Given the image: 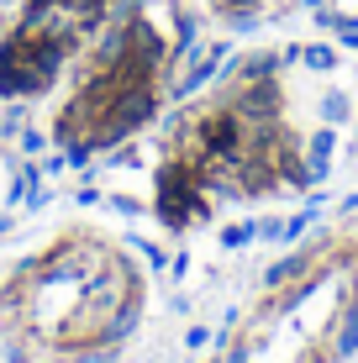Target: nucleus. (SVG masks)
I'll return each mask as SVG.
<instances>
[{"label":"nucleus","instance_id":"nucleus-1","mask_svg":"<svg viewBox=\"0 0 358 363\" xmlns=\"http://www.w3.org/2000/svg\"><path fill=\"white\" fill-rule=\"evenodd\" d=\"M153 116H158V84H127V90H116L106 100V111L95 116V127H90L84 143H90L95 153H111V147L132 143Z\"/></svg>","mask_w":358,"mask_h":363},{"label":"nucleus","instance_id":"nucleus-2","mask_svg":"<svg viewBox=\"0 0 358 363\" xmlns=\"http://www.w3.org/2000/svg\"><path fill=\"white\" fill-rule=\"evenodd\" d=\"M47 90H53V79L27 58V48L16 37H0V100H32Z\"/></svg>","mask_w":358,"mask_h":363},{"label":"nucleus","instance_id":"nucleus-3","mask_svg":"<svg viewBox=\"0 0 358 363\" xmlns=\"http://www.w3.org/2000/svg\"><path fill=\"white\" fill-rule=\"evenodd\" d=\"M221 106L237 111L242 127H258V121H279V111H285L279 74H269V79H237V84H232V95L221 100Z\"/></svg>","mask_w":358,"mask_h":363},{"label":"nucleus","instance_id":"nucleus-4","mask_svg":"<svg viewBox=\"0 0 358 363\" xmlns=\"http://www.w3.org/2000/svg\"><path fill=\"white\" fill-rule=\"evenodd\" d=\"M232 53H237V48H232L227 37H221V43H211V48H201V53H195L190 64H184L179 84H174V100H190V95H201L206 84H211L216 74H221V64H227Z\"/></svg>","mask_w":358,"mask_h":363},{"label":"nucleus","instance_id":"nucleus-5","mask_svg":"<svg viewBox=\"0 0 358 363\" xmlns=\"http://www.w3.org/2000/svg\"><path fill=\"white\" fill-rule=\"evenodd\" d=\"M311 264H316L311 247H295V253H285L279 264L264 269V290H285L290 279H306V274H311Z\"/></svg>","mask_w":358,"mask_h":363},{"label":"nucleus","instance_id":"nucleus-6","mask_svg":"<svg viewBox=\"0 0 358 363\" xmlns=\"http://www.w3.org/2000/svg\"><path fill=\"white\" fill-rule=\"evenodd\" d=\"M32 184H43V164H21V169H16V179H11V190H6V211L27 206Z\"/></svg>","mask_w":358,"mask_h":363},{"label":"nucleus","instance_id":"nucleus-7","mask_svg":"<svg viewBox=\"0 0 358 363\" xmlns=\"http://www.w3.org/2000/svg\"><path fill=\"white\" fill-rule=\"evenodd\" d=\"M322 195H311V200H306V211H295V216H285V232H279V242H301V237H306V227H311V221L316 216H322Z\"/></svg>","mask_w":358,"mask_h":363},{"label":"nucleus","instance_id":"nucleus-8","mask_svg":"<svg viewBox=\"0 0 358 363\" xmlns=\"http://www.w3.org/2000/svg\"><path fill=\"white\" fill-rule=\"evenodd\" d=\"M301 64L316 69V74H332V69H337V48H332V43H306L301 48Z\"/></svg>","mask_w":358,"mask_h":363},{"label":"nucleus","instance_id":"nucleus-9","mask_svg":"<svg viewBox=\"0 0 358 363\" xmlns=\"http://www.w3.org/2000/svg\"><path fill=\"white\" fill-rule=\"evenodd\" d=\"M348 116H353L348 90H327V95H322V121H327V127H342Z\"/></svg>","mask_w":358,"mask_h":363},{"label":"nucleus","instance_id":"nucleus-10","mask_svg":"<svg viewBox=\"0 0 358 363\" xmlns=\"http://www.w3.org/2000/svg\"><path fill=\"white\" fill-rule=\"evenodd\" d=\"M332 153H337V127H327V121H322V127L306 137V158H332Z\"/></svg>","mask_w":358,"mask_h":363},{"label":"nucleus","instance_id":"nucleus-11","mask_svg":"<svg viewBox=\"0 0 358 363\" xmlns=\"http://www.w3.org/2000/svg\"><path fill=\"white\" fill-rule=\"evenodd\" d=\"M337 353H358V300H348V311H342V327H337Z\"/></svg>","mask_w":358,"mask_h":363},{"label":"nucleus","instance_id":"nucleus-12","mask_svg":"<svg viewBox=\"0 0 358 363\" xmlns=\"http://www.w3.org/2000/svg\"><path fill=\"white\" fill-rule=\"evenodd\" d=\"M258 237V221H237V227H221V247H248Z\"/></svg>","mask_w":358,"mask_h":363},{"label":"nucleus","instance_id":"nucleus-13","mask_svg":"<svg viewBox=\"0 0 358 363\" xmlns=\"http://www.w3.org/2000/svg\"><path fill=\"white\" fill-rule=\"evenodd\" d=\"M47 143H53V137H47V132H37V127H21V132H16V147H21L27 158H32V153H43Z\"/></svg>","mask_w":358,"mask_h":363},{"label":"nucleus","instance_id":"nucleus-14","mask_svg":"<svg viewBox=\"0 0 358 363\" xmlns=\"http://www.w3.org/2000/svg\"><path fill=\"white\" fill-rule=\"evenodd\" d=\"M327 179H332V158H306V190H316Z\"/></svg>","mask_w":358,"mask_h":363},{"label":"nucleus","instance_id":"nucleus-15","mask_svg":"<svg viewBox=\"0 0 358 363\" xmlns=\"http://www.w3.org/2000/svg\"><path fill=\"white\" fill-rule=\"evenodd\" d=\"M106 164L111 169H138L142 158H138V147H132V143H121V147H111V153H106Z\"/></svg>","mask_w":358,"mask_h":363},{"label":"nucleus","instance_id":"nucleus-16","mask_svg":"<svg viewBox=\"0 0 358 363\" xmlns=\"http://www.w3.org/2000/svg\"><path fill=\"white\" fill-rule=\"evenodd\" d=\"M6 106L11 111H6V121H0V137H16L21 127H27V116H21V100H6Z\"/></svg>","mask_w":358,"mask_h":363},{"label":"nucleus","instance_id":"nucleus-17","mask_svg":"<svg viewBox=\"0 0 358 363\" xmlns=\"http://www.w3.org/2000/svg\"><path fill=\"white\" fill-rule=\"evenodd\" d=\"M342 21H348V11H337V6H322V11H316V27H322V32H337Z\"/></svg>","mask_w":358,"mask_h":363},{"label":"nucleus","instance_id":"nucleus-18","mask_svg":"<svg viewBox=\"0 0 358 363\" xmlns=\"http://www.w3.org/2000/svg\"><path fill=\"white\" fill-rule=\"evenodd\" d=\"M106 206L116 211V216H142V206H138V200H132V195H111Z\"/></svg>","mask_w":358,"mask_h":363},{"label":"nucleus","instance_id":"nucleus-19","mask_svg":"<svg viewBox=\"0 0 358 363\" xmlns=\"http://www.w3.org/2000/svg\"><path fill=\"white\" fill-rule=\"evenodd\" d=\"M69 169V158H64V147H58V153H47L43 158V179H58V174Z\"/></svg>","mask_w":358,"mask_h":363},{"label":"nucleus","instance_id":"nucleus-20","mask_svg":"<svg viewBox=\"0 0 358 363\" xmlns=\"http://www.w3.org/2000/svg\"><path fill=\"white\" fill-rule=\"evenodd\" d=\"M337 43L348 48V53H358V21H353V16L342 21V27H337Z\"/></svg>","mask_w":358,"mask_h":363},{"label":"nucleus","instance_id":"nucleus-21","mask_svg":"<svg viewBox=\"0 0 358 363\" xmlns=\"http://www.w3.org/2000/svg\"><path fill=\"white\" fill-rule=\"evenodd\" d=\"M216 342V332H206V327H190L184 332V347H211Z\"/></svg>","mask_w":358,"mask_h":363},{"label":"nucleus","instance_id":"nucleus-22","mask_svg":"<svg viewBox=\"0 0 358 363\" xmlns=\"http://www.w3.org/2000/svg\"><path fill=\"white\" fill-rule=\"evenodd\" d=\"M211 6L221 11V16H227V11H258L264 0H211Z\"/></svg>","mask_w":358,"mask_h":363},{"label":"nucleus","instance_id":"nucleus-23","mask_svg":"<svg viewBox=\"0 0 358 363\" xmlns=\"http://www.w3.org/2000/svg\"><path fill=\"white\" fill-rule=\"evenodd\" d=\"M279 232H285V221H279V216L258 221V237H264V242H279Z\"/></svg>","mask_w":358,"mask_h":363},{"label":"nucleus","instance_id":"nucleus-24","mask_svg":"<svg viewBox=\"0 0 358 363\" xmlns=\"http://www.w3.org/2000/svg\"><path fill=\"white\" fill-rule=\"evenodd\" d=\"M138 253H142L153 269H164V264H169V258H164V247H153V242H138Z\"/></svg>","mask_w":358,"mask_h":363},{"label":"nucleus","instance_id":"nucleus-25","mask_svg":"<svg viewBox=\"0 0 358 363\" xmlns=\"http://www.w3.org/2000/svg\"><path fill=\"white\" fill-rule=\"evenodd\" d=\"M74 200H79V206H106V195L95 190V184H79V195H74Z\"/></svg>","mask_w":358,"mask_h":363},{"label":"nucleus","instance_id":"nucleus-26","mask_svg":"<svg viewBox=\"0 0 358 363\" xmlns=\"http://www.w3.org/2000/svg\"><path fill=\"white\" fill-rule=\"evenodd\" d=\"M6 363H32V353L21 342H6Z\"/></svg>","mask_w":358,"mask_h":363},{"label":"nucleus","instance_id":"nucleus-27","mask_svg":"<svg viewBox=\"0 0 358 363\" xmlns=\"http://www.w3.org/2000/svg\"><path fill=\"white\" fill-rule=\"evenodd\" d=\"M301 6H306V11H322V6H327V0H301Z\"/></svg>","mask_w":358,"mask_h":363},{"label":"nucleus","instance_id":"nucleus-28","mask_svg":"<svg viewBox=\"0 0 358 363\" xmlns=\"http://www.w3.org/2000/svg\"><path fill=\"white\" fill-rule=\"evenodd\" d=\"M342 211H358V195H348V200H342Z\"/></svg>","mask_w":358,"mask_h":363}]
</instances>
